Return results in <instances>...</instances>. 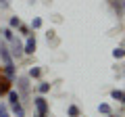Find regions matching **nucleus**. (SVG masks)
Returning a JSON list of instances; mask_svg holds the SVG:
<instances>
[{"instance_id": "11", "label": "nucleus", "mask_w": 125, "mask_h": 117, "mask_svg": "<svg viewBox=\"0 0 125 117\" xmlns=\"http://www.w3.org/2000/svg\"><path fill=\"white\" fill-rule=\"evenodd\" d=\"M98 111L102 113V115H111L113 109H111V105H108V103H100V105H98Z\"/></svg>"}, {"instance_id": "12", "label": "nucleus", "mask_w": 125, "mask_h": 117, "mask_svg": "<svg viewBox=\"0 0 125 117\" xmlns=\"http://www.w3.org/2000/svg\"><path fill=\"white\" fill-rule=\"evenodd\" d=\"M67 115L69 117H79V107H77V105H69L67 107Z\"/></svg>"}, {"instance_id": "6", "label": "nucleus", "mask_w": 125, "mask_h": 117, "mask_svg": "<svg viewBox=\"0 0 125 117\" xmlns=\"http://www.w3.org/2000/svg\"><path fill=\"white\" fill-rule=\"evenodd\" d=\"M19 90H21V94H27V92H29V80H27V77H19Z\"/></svg>"}, {"instance_id": "16", "label": "nucleus", "mask_w": 125, "mask_h": 117, "mask_svg": "<svg viewBox=\"0 0 125 117\" xmlns=\"http://www.w3.org/2000/svg\"><path fill=\"white\" fill-rule=\"evenodd\" d=\"M19 25H21V19H19L17 15H15V17H10V21H9V27H10V29H17Z\"/></svg>"}, {"instance_id": "9", "label": "nucleus", "mask_w": 125, "mask_h": 117, "mask_svg": "<svg viewBox=\"0 0 125 117\" xmlns=\"http://www.w3.org/2000/svg\"><path fill=\"white\" fill-rule=\"evenodd\" d=\"M111 98H115V100H119V103L125 105V92H123V90H117V88H115V90L111 92Z\"/></svg>"}, {"instance_id": "21", "label": "nucleus", "mask_w": 125, "mask_h": 117, "mask_svg": "<svg viewBox=\"0 0 125 117\" xmlns=\"http://www.w3.org/2000/svg\"><path fill=\"white\" fill-rule=\"evenodd\" d=\"M4 111H9V103H0V115H2Z\"/></svg>"}, {"instance_id": "8", "label": "nucleus", "mask_w": 125, "mask_h": 117, "mask_svg": "<svg viewBox=\"0 0 125 117\" xmlns=\"http://www.w3.org/2000/svg\"><path fill=\"white\" fill-rule=\"evenodd\" d=\"M113 9L117 11V15L125 13V0H113Z\"/></svg>"}, {"instance_id": "20", "label": "nucleus", "mask_w": 125, "mask_h": 117, "mask_svg": "<svg viewBox=\"0 0 125 117\" xmlns=\"http://www.w3.org/2000/svg\"><path fill=\"white\" fill-rule=\"evenodd\" d=\"M10 6V0H0V9H9Z\"/></svg>"}, {"instance_id": "19", "label": "nucleus", "mask_w": 125, "mask_h": 117, "mask_svg": "<svg viewBox=\"0 0 125 117\" xmlns=\"http://www.w3.org/2000/svg\"><path fill=\"white\" fill-rule=\"evenodd\" d=\"M19 29H21L23 36H29V34H31V27H27V25H19Z\"/></svg>"}, {"instance_id": "13", "label": "nucleus", "mask_w": 125, "mask_h": 117, "mask_svg": "<svg viewBox=\"0 0 125 117\" xmlns=\"http://www.w3.org/2000/svg\"><path fill=\"white\" fill-rule=\"evenodd\" d=\"M38 92H40V94H48L50 92V84L48 82H40V84H38Z\"/></svg>"}, {"instance_id": "15", "label": "nucleus", "mask_w": 125, "mask_h": 117, "mask_svg": "<svg viewBox=\"0 0 125 117\" xmlns=\"http://www.w3.org/2000/svg\"><path fill=\"white\" fill-rule=\"evenodd\" d=\"M40 75H42V69L40 67H31L29 69V77H31V80H38Z\"/></svg>"}, {"instance_id": "5", "label": "nucleus", "mask_w": 125, "mask_h": 117, "mask_svg": "<svg viewBox=\"0 0 125 117\" xmlns=\"http://www.w3.org/2000/svg\"><path fill=\"white\" fill-rule=\"evenodd\" d=\"M6 96H9V105H17V103H21V94H19L17 90H9V92H6Z\"/></svg>"}, {"instance_id": "3", "label": "nucleus", "mask_w": 125, "mask_h": 117, "mask_svg": "<svg viewBox=\"0 0 125 117\" xmlns=\"http://www.w3.org/2000/svg\"><path fill=\"white\" fill-rule=\"evenodd\" d=\"M9 44H10L9 50H10V54H13V58H19V57H23V54H25V52H23V44L17 40V38H13Z\"/></svg>"}, {"instance_id": "17", "label": "nucleus", "mask_w": 125, "mask_h": 117, "mask_svg": "<svg viewBox=\"0 0 125 117\" xmlns=\"http://www.w3.org/2000/svg\"><path fill=\"white\" fill-rule=\"evenodd\" d=\"M29 27H31V29H40V27H42V19H40V17H33Z\"/></svg>"}, {"instance_id": "10", "label": "nucleus", "mask_w": 125, "mask_h": 117, "mask_svg": "<svg viewBox=\"0 0 125 117\" xmlns=\"http://www.w3.org/2000/svg\"><path fill=\"white\" fill-rule=\"evenodd\" d=\"M2 71H4V75H9L10 80H15V75H17V69H15V63H13V65H4V69H2Z\"/></svg>"}, {"instance_id": "7", "label": "nucleus", "mask_w": 125, "mask_h": 117, "mask_svg": "<svg viewBox=\"0 0 125 117\" xmlns=\"http://www.w3.org/2000/svg\"><path fill=\"white\" fill-rule=\"evenodd\" d=\"M10 111H13V115H15V117H25V109H23V105H21V103L10 105Z\"/></svg>"}, {"instance_id": "2", "label": "nucleus", "mask_w": 125, "mask_h": 117, "mask_svg": "<svg viewBox=\"0 0 125 117\" xmlns=\"http://www.w3.org/2000/svg\"><path fill=\"white\" fill-rule=\"evenodd\" d=\"M33 107H36V117H46V113H48V100L44 98V94L36 96L33 98Z\"/></svg>"}, {"instance_id": "18", "label": "nucleus", "mask_w": 125, "mask_h": 117, "mask_svg": "<svg viewBox=\"0 0 125 117\" xmlns=\"http://www.w3.org/2000/svg\"><path fill=\"white\" fill-rule=\"evenodd\" d=\"M113 57H115V58H123L125 57V50L123 48H115V50H113Z\"/></svg>"}, {"instance_id": "14", "label": "nucleus", "mask_w": 125, "mask_h": 117, "mask_svg": "<svg viewBox=\"0 0 125 117\" xmlns=\"http://www.w3.org/2000/svg\"><path fill=\"white\" fill-rule=\"evenodd\" d=\"M2 36H4L6 42H10V40L15 38V34H13V29H10V27H4V29H2Z\"/></svg>"}, {"instance_id": "4", "label": "nucleus", "mask_w": 125, "mask_h": 117, "mask_svg": "<svg viewBox=\"0 0 125 117\" xmlns=\"http://www.w3.org/2000/svg\"><path fill=\"white\" fill-rule=\"evenodd\" d=\"M36 48H38V42H36V36H27V40H25V44H23V52L25 54H33L36 52Z\"/></svg>"}, {"instance_id": "23", "label": "nucleus", "mask_w": 125, "mask_h": 117, "mask_svg": "<svg viewBox=\"0 0 125 117\" xmlns=\"http://www.w3.org/2000/svg\"><path fill=\"white\" fill-rule=\"evenodd\" d=\"M0 34H2V29H0Z\"/></svg>"}, {"instance_id": "1", "label": "nucleus", "mask_w": 125, "mask_h": 117, "mask_svg": "<svg viewBox=\"0 0 125 117\" xmlns=\"http://www.w3.org/2000/svg\"><path fill=\"white\" fill-rule=\"evenodd\" d=\"M0 63L2 65H13L15 63V58H13V54H10V50H9L6 40H0Z\"/></svg>"}, {"instance_id": "22", "label": "nucleus", "mask_w": 125, "mask_h": 117, "mask_svg": "<svg viewBox=\"0 0 125 117\" xmlns=\"http://www.w3.org/2000/svg\"><path fill=\"white\" fill-rule=\"evenodd\" d=\"M0 117H10V115H9V111H4V113H2V115H0Z\"/></svg>"}]
</instances>
